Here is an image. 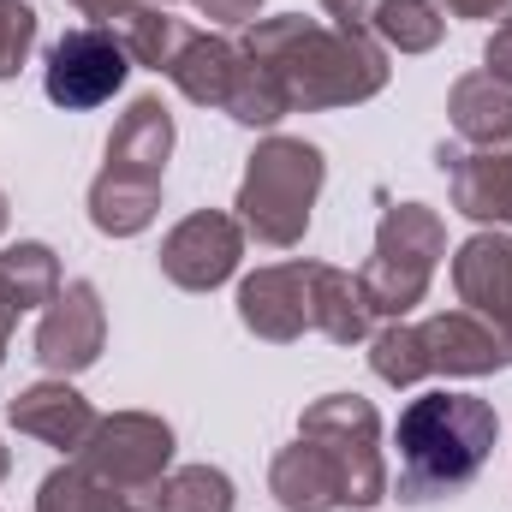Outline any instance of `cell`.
Listing matches in <instances>:
<instances>
[{
    "instance_id": "obj_1",
    "label": "cell",
    "mask_w": 512,
    "mask_h": 512,
    "mask_svg": "<svg viewBox=\"0 0 512 512\" xmlns=\"http://www.w3.org/2000/svg\"><path fill=\"white\" fill-rule=\"evenodd\" d=\"M274 495L286 512L376 507L382 459H376V411L364 399H328L304 417V441L280 453Z\"/></svg>"
},
{
    "instance_id": "obj_2",
    "label": "cell",
    "mask_w": 512,
    "mask_h": 512,
    "mask_svg": "<svg viewBox=\"0 0 512 512\" xmlns=\"http://www.w3.org/2000/svg\"><path fill=\"white\" fill-rule=\"evenodd\" d=\"M251 66L274 84L280 108L292 102H358V96H376L387 78L382 54L364 48L358 36H322L316 24L304 18H286V24H268L251 36Z\"/></svg>"
},
{
    "instance_id": "obj_25",
    "label": "cell",
    "mask_w": 512,
    "mask_h": 512,
    "mask_svg": "<svg viewBox=\"0 0 512 512\" xmlns=\"http://www.w3.org/2000/svg\"><path fill=\"white\" fill-rule=\"evenodd\" d=\"M489 66H495L501 78H512V24L495 36V42H489Z\"/></svg>"
},
{
    "instance_id": "obj_21",
    "label": "cell",
    "mask_w": 512,
    "mask_h": 512,
    "mask_svg": "<svg viewBox=\"0 0 512 512\" xmlns=\"http://www.w3.org/2000/svg\"><path fill=\"white\" fill-rule=\"evenodd\" d=\"M376 30H382V36H393L399 48H429V42L441 36V18H435L423 0H382Z\"/></svg>"
},
{
    "instance_id": "obj_4",
    "label": "cell",
    "mask_w": 512,
    "mask_h": 512,
    "mask_svg": "<svg viewBox=\"0 0 512 512\" xmlns=\"http://www.w3.org/2000/svg\"><path fill=\"white\" fill-rule=\"evenodd\" d=\"M173 143V120L161 102H137L126 114V126L108 143V173L96 179V227L102 233H137L155 215V179Z\"/></svg>"
},
{
    "instance_id": "obj_27",
    "label": "cell",
    "mask_w": 512,
    "mask_h": 512,
    "mask_svg": "<svg viewBox=\"0 0 512 512\" xmlns=\"http://www.w3.org/2000/svg\"><path fill=\"white\" fill-rule=\"evenodd\" d=\"M0 477H6V447H0Z\"/></svg>"
},
{
    "instance_id": "obj_24",
    "label": "cell",
    "mask_w": 512,
    "mask_h": 512,
    "mask_svg": "<svg viewBox=\"0 0 512 512\" xmlns=\"http://www.w3.org/2000/svg\"><path fill=\"white\" fill-rule=\"evenodd\" d=\"M209 6V18H227V24H239V18H251L256 0H203Z\"/></svg>"
},
{
    "instance_id": "obj_3",
    "label": "cell",
    "mask_w": 512,
    "mask_h": 512,
    "mask_svg": "<svg viewBox=\"0 0 512 512\" xmlns=\"http://www.w3.org/2000/svg\"><path fill=\"white\" fill-rule=\"evenodd\" d=\"M495 447V411L471 393H423L399 417V495L429 501L447 489H465Z\"/></svg>"
},
{
    "instance_id": "obj_11",
    "label": "cell",
    "mask_w": 512,
    "mask_h": 512,
    "mask_svg": "<svg viewBox=\"0 0 512 512\" xmlns=\"http://www.w3.org/2000/svg\"><path fill=\"white\" fill-rule=\"evenodd\" d=\"M239 262V227L227 215H191L167 245H161V268L179 280V286H215L227 280Z\"/></svg>"
},
{
    "instance_id": "obj_15",
    "label": "cell",
    "mask_w": 512,
    "mask_h": 512,
    "mask_svg": "<svg viewBox=\"0 0 512 512\" xmlns=\"http://www.w3.org/2000/svg\"><path fill=\"white\" fill-rule=\"evenodd\" d=\"M12 423L30 429V435H42V441H54V447H78L96 429L90 405L72 387H30L24 399H12Z\"/></svg>"
},
{
    "instance_id": "obj_8",
    "label": "cell",
    "mask_w": 512,
    "mask_h": 512,
    "mask_svg": "<svg viewBox=\"0 0 512 512\" xmlns=\"http://www.w3.org/2000/svg\"><path fill=\"white\" fill-rule=\"evenodd\" d=\"M435 256H441V227H435V215L417 209V203L393 209L387 227H382V245H376V262H370V274H364L370 310H411L417 292H423V280H429V268H435Z\"/></svg>"
},
{
    "instance_id": "obj_20",
    "label": "cell",
    "mask_w": 512,
    "mask_h": 512,
    "mask_svg": "<svg viewBox=\"0 0 512 512\" xmlns=\"http://www.w3.org/2000/svg\"><path fill=\"white\" fill-rule=\"evenodd\" d=\"M42 512H114V495L90 471H54L42 483Z\"/></svg>"
},
{
    "instance_id": "obj_5",
    "label": "cell",
    "mask_w": 512,
    "mask_h": 512,
    "mask_svg": "<svg viewBox=\"0 0 512 512\" xmlns=\"http://www.w3.org/2000/svg\"><path fill=\"white\" fill-rule=\"evenodd\" d=\"M316 185H322V155L310 143H292V137L262 143L251 155V173H245V197H239V209L256 227V239L292 245L310 227Z\"/></svg>"
},
{
    "instance_id": "obj_17",
    "label": "cell",
    "mask_w": 512,
    "mask_h": 512,
    "mask_svg": "<svg viewBox=\"0 0 512 512\" xmlns=\"http://www.w3.org/2000/svg\"><path fill=\"white\" fill-rule=\"evenodd\" d=\"M453 120H459L465 137H477V143L507 137L512 131V96L495 90V72H489V78H465V84L453 90Z\"/></svg>"
},
{
    "instance_id": "obj_23",
    "label": "cell",
    "mask_w": 512,
    "mask_h": 512,
    "mask_svg": "<svg viewBox=\"0 0 512 512\" xmlns=\"http://www.w3.org/2000/svg\"><path fill=\"white\" fill-rule=\"evenodd\" d=\"M346 24H376V12H382V0H328Z\"/></svg>"
},
{
    "instance_id": "obj_10",
    "label": "cell",
    "mask_w": 512,
    "mask_h": 512,
    "mask_svg": "<svg viewBox=\"0 0 512 512\" xmlns=\"http://www.w3.org/2000/svg\"><path fill=\"white\" fill-rule=\"evenodd\" d=\"M239 310L256 334L268 340H292L298 328L316 322V268L292 262V268H262L256 280H245Z\"/></svg>"
},
{
    "instance_id": "obj_16",
    "label": "cell",
    "mask_w": 512,
    "mask_h": 512,
    "mask_svg": "<svg viewBox=\"0 0 512 512\" xmlns=\"http://www.w3.org/2000/svg\"><path fill=\"white\" fill-rule=\"evenodd\" d=\"M54 292V256L42 245H18V251L0 256V352H6V328L18 310L42 304Z\"/></svg>"
},
{
    "instance_id": "obj_18",
    "label": "cell",
    "mask_w": 512,
    "mask_h": 512,
    "mask_svg": "<svg viewBox=\"0 0 512 512\" xmlns=\"http://www.w3.org/2000/svg\"><path fill=\"white\" fill-rule=\"evenodd\" d=\"M459 173V209L465 215H512V155L501 161H465V155H441Z\"/></svg>"
},
{
    "instance_id": "obj_26",
    "label": "cell",
    "mask_w": 512,
    "mask_h": 512,
    "mask_svg": "<svg viewBox=\"0 0 512 512\" xmlns=\"http://www.w3.org/2000/svg\"><path fill=\"white\" fill-rule=\"evenodd\" d=\"M453 12H465V18H489V12H507L512 0H447Z\"/></svg>"
},
{
    "instance_id": "obj_28",
    "label": "cell",
    "mask_w": 512,
    "mask_h": 512,
    "mask_svg": "<svg viewBox=\"0 0 512 512\" xmlns=\"http://www.w3.org/2000/svg\"><path fill=\"white\" fill-rule=\"evenodd\" d=\"M0 227H6V203H0Z\"/></svg>"
},
{
    "instance_id": "obj_22",
    "label": "cell",
    "mask_w": 512,
    "mask_h": 512,
    "mask_svg": "<svg viewBox=\"0 0 512 512\" xmlns=\"http://www.w3.org/2000/svg\"><path fill=\"white\" fill-rule=\"evenodd\" d=\"M30 42H36V12L18 6V0H0V78L18 72V60H24Z\"/></svg>"
},
{
    "instance_id": "obj_6",
    "label": "cell",
    "mask_w": 512,
    "mask_h": 512,
    "mask_svg": "<svg viewBox=\"0 0 512 512\" xmlns=\"http://www.w3.org/2000/svg\"><path fill=\"white\" fill-rule=\"evenodd\" d=\"M507 358V340L471 316H435L429 328H387L376 340V376H387V382H417L423 370L477 376V370H495Z\"/></svg>"
},
{
    "instance_id": "obj_13",
    "label": "cell",
    "mask_w": 512,
    "mask_h": 512,
    "mask_svg": "<svg viewBox=\"0 0 512 512\" xmlns=\"http://www.w3.org/2000/svg\"><path fill=\"white\" fill-rule=\"evenodd\" d=\"M167 72L179 78V90H185L191 102H227V108H233V96H239V78H245V60H239L227 42L185 36V48L173 54V66H167Z\"/></svg>"
},
{
    "instance_id": "obj_29",
    "label": "cell",
    "mask_w": 512,
    "mask_h": 512,
    "mask_svg": "<svg viewBox=\"0 0 512 512\" xmlns=\"http://www.w3.org/2000/svg\"><path fill=\"white\" fill-rule=\"evenodd\" d=\"M507 334H512V322H507Z\"/></svg>"
},
{
    "instance_id": "obj_7",
    "label": "cell",
    "mask_w": 512,
    "mask_h": 512,
    "mask_svg": "<svg viewBox=\"0 0 512 512\" xmlns=\"http://www.w3.org/2000/svg\"><path fill=\"white\" fill-rule=\"evenodd\" d=\"M167 423L114 417L90 447V477L114 495V512H161V465H167Z\"/></svg>"
},
{
    "instance_id": "obj_12",
    "label": "cell",
    "mask_w": 512,
    "mask_h": 512,
    "mask_svg": "<svg viewBox=\"0 0 512 512\" xmlns=\"http://www.w3.org/2000/svg\"><path fill=\"white\" fill-rule=\"evenodd\" d=\"M102 346V310H96V292L78 280L54 298V310L42 316V334H36V358L48 370H84Z\"/></svg>"
},
{
    "instance_id": "obj_9",
    "label": "cell",
    "mask_w": 512,
    "mask_h": 512,
    "mask_svg": "<svg viewBox=\"0 0 512 512\" xmlns=\"http://www.w3.org/2000/svg\"><path fill=\"white\" fill-rule=\"evenodd\" d=\"M126 72H131V54L120 36H108V30H72L48 54V96L60 108H96V102H108L126 84Z\"/></svg>"
},
{
    "instance_id": "obj_19",
    "label": "cell",
    "mask_w": 512,
    "mask_h": 512,
    "mask_svg": "<svg viewBox=\"0 0 512 512\" xmlns=\"http://www.w3.org/2000/svg\"><path fill=\"white\" fill-rule=\"evenodd\" d=\"M161 512H233V483L221 471H179L161 489Z\"/></svg>"
},
{
    "instance_id": "obj_14",
    "label": "cell",
    "mask_w": 512,
    "mask_h": 512,
    "mask_svg": "<svg viewBox=\"0 0 512 512\" xmlns=\"http://www.w3.org/2000/svg\"><path fill=\"white\" fill-rule=\"evenodd\" d=\"M459 292L465 304L512 322V239H471L459 251Z\"/></svg>"
}]
</instances>
